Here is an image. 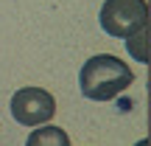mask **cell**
Instances as JSON below:
<instances>
[{"mask_svg": "<svg viewBox=\"0 0 151 146\" xmlns=\"http://www.w3.org/2000/svg\"><path fill=\"white\" fill-rule=\"evenodd\" d=\"M137 146H140V143H137Z\"/></svg>", "mask_w": 151, "mask_h": 146, "instance_id": "obj_5", "label": "cell"}, {"mask_svg": "<svg viewBox=\"0 0 151 146\" xmlns=\"http://www.w3.org/2000/svg\"><path fill=\"white\" fill-rule=\"evenodd\" d=\"M101 28L115 39H132L137 31L148 28V3L146 0H106L101 6Z\"/></svg>", "mask_w": 151, "mask_h": 146, "instance_id": "obj_2", "label": "cell"}, {"mask_svg": "<svg viewBox=\"0 0 151 146\" xmlns=\"http://www.w3.org/2000/svg\"><path fill=\"white\" fill-rule=\"evenodd\" d=\"M134 73L123 59L112 54H95L84 62L78 73V87L90 101H112L126 87H132Z\"/></svg>", "mask_w": 151, "mask_h": 146, "instance_id": "obj_1", "label": "cell"}, {"mask_svg": "<svg viewBox=\"0 0 151 146\" xmlns=\"http://www.w3.org/2000/svg\"><path fill=\"white\" fill-rule=\"evenodd\" d=\"M11 115L22 126H39L48 124L56 115V98L42 87H22L11 96Z\"/></svg>", "mask_w": 151, "mask_h": 146, "instance_id": "obj_3", "label": "cell"}, {"mask_svg": "<svg viewBox=\"0 0 151 146\" xmlns=\"http://www.w3.org/2000/svg\"><path fill=\"white\" fill-rule=\"evenodd\" d=\"M25 146H70V138L59 126H37L28 135Z\"/></svg>", "mask_w": 151, "mask_h": 146, "instance_id": "obj_4", "label": "cell"}]
</instances>
